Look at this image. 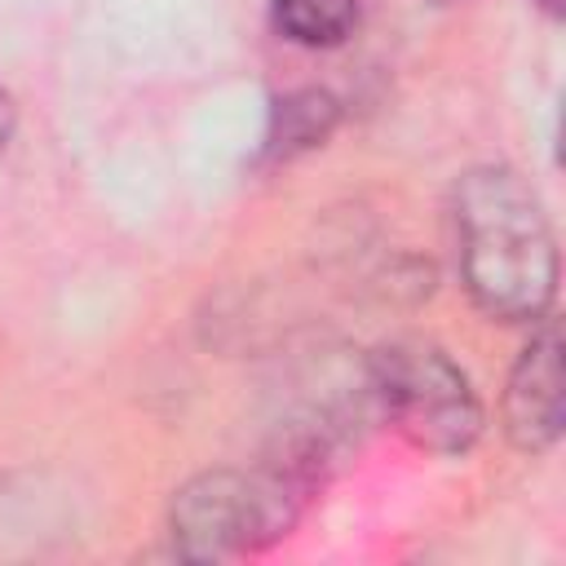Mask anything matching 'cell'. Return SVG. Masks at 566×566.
Instances as JSON below:
<instances>
[{
  "label": "cell",
  "instance_id": "6da1fadb",
  "mask_svg": "<svg viewBox=\"0 0 566 566\" xmlns=\"http://www.w3.org/2000/svg\"><path fill=\"white\" fill-rule=\"evenodd\" d=\"M464 287L491 318H539L553 301L557 252L539 199L509 168H473L455 186Z\"/></svg>",
  "mask_w": 566,
  "mask_h": 566
},
{
  "label": "cell",
  "instance_id": "277c9868",
  "mask_svg": "<svg viewBox=\"0 0 566 566\" xmlns=\"http://www.w3.org/2000/svg\"><path fill=\"white\" fill-rule=\"evenodd\" d=\"M504 424L522 451H544L562 433V340L544 327L517 358L504 394Z\"/></svg>",
  "mask_w": 566,
  "mask_h": 566
},
{
  "label": "cell",
  "instance_id": "7a4b0ae2",
  "mask_svg": "<svg viewBox=\"0 0 566 566\" xmlns=\"http://www.w3.org/2000/svg\"><path fill=\"white\" fill-rule=\"evenodd\" d=\"M301 482L292 473L261 469V473H203L190 486H181L172 504V535L186 557L217 562L230 553L261 548L279 535H287L296 517Z\"/></svg>",
  "mask_w": 566,
  "mask_h": 566
},
{
  "label": "cell",
  "instance_id": "8992f818",
  "mask_svg": "<svg viewBox=\"0 0 566 566\" xmlns=\"http://www.w3.org/2000/svg\"><path fill=\"white\" fill-rule=\"evenodd\" d=\"M336 124V102L327 93H296L287 102H279L274 111V128H270V150L274 155H296L314 142L327 137V128Z\"/></svg>",
  "mask_w": 566,
  "mask_h": 566
},
{
  "label": "cell",
  "instance_id": "5b68a950",
  "mask_svg": "<svg viewBox=\"0 0 566 566\" xmlns=\"http://www.w3.org/2000/svg\"><path fill=\"white\" fill-rule=\"evenodd\" d=\"M358 22V0H274V27L310 49L340 44Z\"/></svg>",
  "mask_w": 566,
  "mask_h": 566
},
{
  "label": "cell",
  "instance_id": "3957f363",
  "mask_svg": "<svg viewBox=\"0 0 566 566\" xmlns=\"http://www.w3.org/2000/svg\"><path fill=\"white\" fill-rule=\"evenodd\" d=\"M371 398L380 411L420 447L455 455L482 429V407L464 371L424 340H389L367 367Z\"/></svg>",
  "mask_w": 566,
  "mask_h": 566
},
{
  "label": "cell",
  "instance_id": "52a82bcc",
  "mask_svg": "<svg viewBox=\"0 0 566 566\" xmlns=\"http://www.w3.org/2000/svg\"><path fill=\"white\" fill-rule=\"evenodd\" d=\"M9 128H13V106H9V93L0 88V146L9 142Z\"/></svg>",
  "mask_w": 566,
  "mask_h": 566
}]
</instances>
